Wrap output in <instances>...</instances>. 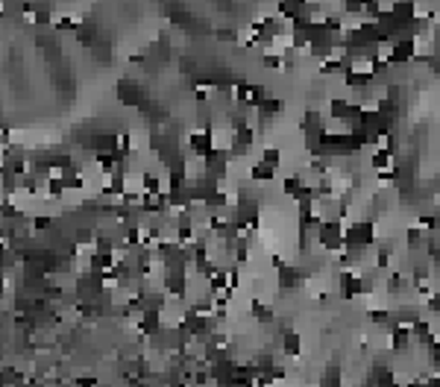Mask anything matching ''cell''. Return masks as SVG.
Returning <instances> with one entry per match:
<instances>
[{"instance_id":"3957f363","label":"cell","mask_w":440,"mask_h":387,"mask_svg":"<svg viewBox=\"0 0 440 387\" xmlns=\"http://www.w3.org/2000/svg\"><path fill=\"white\" fill-rule=\"evenodd\" d=\"M279 162H282V152H279V150H273V147H267V150H264V165L279 168Z\"/></svg>"},{"instance_id":"7a4b0ae2","label":"cell","mask_w":440,"mask_h":387,"mask_svg":"<svg viewBox=\"0 0 440 387\" xmlns=\"http://www.w3.org/2000/svg\"><path fill=\"white\" fill-rule=\"evenodd\" d=\"M285 352H288V355H297V352H300V335H297V332H288V335H285Z\"/></svg>"},{"instance_id":"6da1fadb","label":"cell","mask_w":440,"mask_h":387,"mask_svg":"<svg viewBox=\"0 0 440 387\" xmlns=\"http://www.w3.org/2000/svg\"><path fill=\"white\" fill-rule=\"evenodd\" d=\"M80 24H83V21H77L73 15H59L53 27H56V30H68V33H77V30H80Z\"/></svg>"}]
</instances>
